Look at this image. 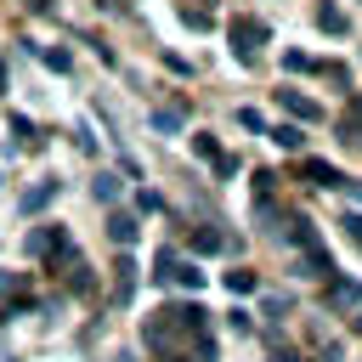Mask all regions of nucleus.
Returning a JSON list of instances; mask_svg holds the SVG:
<instances>
[{
    "instance_id": "nucleus-1",
    "label": "nucleus",
    "mask_w": 362,
    "mask_h": 362,
    "mask_svg": "<svg viewBox=\"0 0 362 362\" xmlns=\"http://www.w3.org/2000/svg\"><path fill=\"white\" fill-rule=\"evenodd\" d=\"M28 255L45 260V266H68V260H74V238H68V226H34V232H28Z\"/></svg>"
},
{
    "instance_id": "nucleus-2",
    "label": "nucleus",
    "mask_w": 362,
    "mask_h": 362,
    "mask_svg": "<svg viewBox=\"0 0 362 362\" xmlns=\"http://www.w3.org/2000/svg\"><path fill=\"white\" fill-rule=\"evenodd\" d=\"M153 277H158V283H175V288H204V272H198L192 260L170 255V243L158 249V260H153Z\"/></svg>"
},
{
    "instance_id": "nucleus-3",
    "label": "nucleus",
    "mask_w": 362,
    "mask_h": 362,
    "mask_svg": "<svg viewBox=\"0 0 362 362\" xmlns=\"http://www.w3.org/2000/svg\"><path fill=\"white\" fill-rule=\"evenodd\" d=\"M232 45H238V62H255L260 45H266V28L255 17H232Z\"/></svg>"
},
{
    "instance_id": "nucleus-4",
    "label": "nucleus",
    "mask_w": 362,
    "mask_h": 362,
    "mask_svg": "<svg viewBox=\"0 0 362 362\" xmlns=\"http://www.w3.org/2000/svg\"><path fill=\"white\" fill-rule=\"evenodd\" d=\"M277 102H283V113H288L294 124H317V119H322V107H317L311 96H300V90H277Z\"/></svg>"
},
{
    "instance_id": "nucleus-5",
    "label": "nucleus",
    "mask_w": 362,
    "mask_h": 362,
    "mask_svg": "<svg viewBox=\"0 0 362 362\" xmlns=\"http://www.w3.org/2000/svg\"><path fill=\"white\" fill-rule=\"evenodd\" d=\"M300 181H311V187H345V175L328 158H300Z\"/></svg>"
},
{
    "instance_id": "nucleus-6",
    "label": "nucleus",
    "mask_w": 362,
    "mask_h": 362,
    "mask_svg": "<svg viewBox=\"0 0 362 362\" xmlns=\"http://www.w3.org/2000/svg\"><path fill=\"white\" fill-rule=\"evenodd\" d=\"M328 305H339V311H362V283H351V277H334L328 283Z\"/></svg>"
},
{
    "instance_id": "nucleus-7",
    "label": "nucleus",
    "mask_w": 362,
    "mask_h": 362,
    "mask_svg": "<svg viewBox=\"0 0 362 362\" xmlns=\"http://www.w3.org/2000/svg\"><path fill=\"white\" fill-rule=\"evenodd\" d=\"M221 249H232V238H226V232H209V226H204V232H192V255H221Z\"/></svg>"
},
{
    "instance_id": "nucleus-8",
    "label": "nucleus",
    "mask_w": 362,
    "mask_h": 362,
    "mask_svg": "<svg viewBox=\"0 0 362 362\" xmlns=\"http://www.w3.org/2000/svg\"><path fill=\"white\" fill-rule=\"evenodd\" d=\"M339 130H345V141H356V147H362V96H351V107H345Z\"/></svg>"
},
{
    "instance_id": "nucleus-9",
    "label": "nucleus",
    "mask_w": 362,
    "mask_h": 362,
    "mask_svg": "<svg viewBox=\"0 0 362 362\" xmlns=\"http://www.w3.org/2000/svg\"><path fill=\"white\" fill-rule=\"evenodd\" d=\"M113 294H119V300H130V294H136V260H130V255L119 260V277H113Z\"/></svg>"
},
{
    "instance_id": "nucleus-10",
    "label": "nucleus",
    "mask_w": 362,
    "mask_h": 362,
    "mask_svg": "<svg viewBox=\"0 0 362 362\" xmlns=\"http://www.w3.org/2000/svg\"><path fill=\"white\" fill-rule=\"evenodd\" d=\"M107 238L130 249V243H136V221H130V215H113V221H107Z\"/></svg>"
},
{
    "instance_id": "nucleus-11",
    "label": "nucleus",
    "mask_w": 362,
    "mask_h": 362,
    "mask_svg": "<svg viewBox=\"0 0 362 362\" xmlns=\"http://www.w3.org/2000/svg\"><path fill=\"white\" fill-rule=\"evenodd\" d=\"M317 28H328V34H345V17H339V6H317Z\"/></svg>"
},
{
    "instance_id": "nucleus-12",
    "label": "nucleus",
    "mask_w": 362,
    "mask_h": 362,
    "mask_svg": "<svg viewBox=\"0 0 362 362\" xmlns=\"http://www.w3.org/2000/svg\"><path fill=\"white\" fill-rule=\"evenodd\" d=\"M181 119H187V107H181V102H175V107H158V113H153V124H158V130H181Z\"/></svg>"
},
{
    "instance_id": "nucleus-13",
    "label": "nucleus",
    "mask_w": 362,
    "mask_h": 362,
    "mask_svg": "<svg viewBox=\"0 0 362 362\" xmlns=\"http://www.w3.org/2000/svg\"><path fill=\"white\" fill-rule=\"evenodd\" d=\"M40 57H45V68H51V74H68V68H74V57H68V51H57V45H45Z\"/></svg>"
},
{
    "instance_id": "nucleus-14",
    "label": "nucleus",
    "mask_w": 362,
    "mask_h": 362,
    "mask_svg": "<svg viewBox=\"0 0 362 362\" xmlns=\"http://www.w3.org/2000/svg\"><path fill=\"white\" fill-rule=\"evenodd\" d=\"M226 288H232V294H255V272H243V266L226 272Z\"/></svg>"
},
{
    "instance_id": "nucleus-15",
    "label": "nucleus",
    "mask_w": 362,
    "mask_h": 362,
    "mask_svg": "<svg viewBox=\"0 0 362 362\" xmlns=\"http://www.w3.org/2000/svg\"><path fill=\"white\" fill-rule=\"evenodd\" d=\"M272 141H283V147H300V141H305V130H300V124H277V130H272Z\"/></svg>"
},
{
    "instance_id": "nucleus-16",
    "label": "nucleus",
    "mask_w": 362,
    "mask_h": 362,
    "mask_svg": "<svg viewBox=\"0 0 362 362\" xmlns=\"http://www.w3.org/2000/svg\"><path fill=\"white\" fill-rule=\"evenodd\" d=\"M51 198H57V187H34V192H28V198H23V209H28V215H34V209H45V204H51Z\"/></svg>"
},
{
    "instance_id": "nucleus-17",
    "label": "nucleus",
    "mask_w": 362,
    "mask_h": 362,
    "mask_svg": "<svg viewBox=\"0 0 362 362\" xmlns=\"http://www.w3.org/2000/svg\"><path fill=\"white\" fill-rule=\"evenodd\" d=\"M11 130H17V141H34V147H40V130H34L23 113H11Z\"/></svg>"
},
{
    "instance_id": "nucleus-18",
    "label": "nucleus",
    "mask_w": 362,
    "mask_h": 362,
    "mask_svg": "<svg viewBox=\"0 0 362 362\" xmlns=\"http://www.w3.org/2000/svg\"><path fill=\"white\" fill-rule=\"evenodd\" d=\"M17 288H23V277L17 272H0V300H17Z\"/></svg>"
},
{
    "instance_id": "nucleus-19",
    "label": "nucleus",
    "mask_w": 362,
    "mask_h": 362,
    "mask_svg": "<svg viewBox=\"0 0 362 362\" xmlns=\"http://www.w3.org/2000/svg\"><path fill=\"white\" fill-rule=\"evenodd\" d=\"M339 226H345V238L362 249V215H351V209H345V221H339Z\"/></svg>"
},
{
    "instance_id": "nucleus-20",
    "label": "nucleus",
    "mask_w": 362,
    "mask_h": 362,
    "mask_svg": "<svg viewBox=\"0 0 362 362\" xmlns=\"http://www.w3.org/2000/svg\"><path fill=\"white\" fill-rule=\"evenodd\" d=\"M283 68H288V74H300V68H317V62H311V57H300V51H283Z\"/></svg>"
},
{
    "instance_id": "nucleus-21",
    "label": "nucleus",
    "mask_w": 362,
    "mask_h": 362,
    "mask_svg": "<svg viewBox=\"0 0 362 362\" xmlns=\"http://www.w3.org/2000/svg\"><path fill=\"white\" fill-rule=\"evenodd\" d=\"M345 187H351V192H356V198H362V181H345Z\"/></svg>"
},
{
    "instance_id": "nucleus-22",
    "label": "nucleus",
    "mask_w": 362,
    "mask_h": 362,
    "mask_svg": "<svg viewBox=\"0 0 362 362\" xmlns=\"http://www.w3.org/2000/svg\"><path fill=\"white\" fill-rule=\"evenodd\" d=\"M0 85H6V68H0Z\"/></svg>"
},
{
    "instance_id": "nucleus-23",
    "label": "nucleus",
    "mask_w": 362,
    "mask_h": 362,
    "mask_svg": "<svg viewBox=\"0 0 362 362\" xmlns=\"http://www.w3.org/2000/svg\"><path fill=\"white\" fill-rule=\"evenodd\" d=\"M164 362H181V356H164Z\"/></svg>"
}]
</instances>
